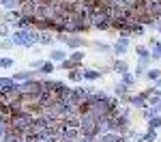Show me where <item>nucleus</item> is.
Segmentation results:
<instances>
[{
  "label": "nucleus",
  "instance_id": "6ab92c4d",
  "mask_svg": "<svg viewBox=\"0 0 161 142\" xmlns=\"http://www.w3.org/2000/svg\"><path fill=\"white\" fill-rule=\"evenodd\" d=\"M41 73H52L54 71V65H52V60H45V63L41 65V69H39Z\"/></svg>",
  "mask_w": 161,
  "mask_h": 142
},
{
  "label": "nucleus",
  "instance_id": "423d86ee",
  "mask_svg": "<svg viewBox=\"0 0 161 142\" xmlns=\"http://www.w3.org/2000/svg\"><path fill=\"white\" fill-rule=\"evenodd\" d=\"M58 39H62L69 48H80V45H84V39H80V37H58Z\"/></svg>",
  "mask_w": 161,
  "mask_h": 142
},
{
  "label": "nucleus",
  "instance_id": "dca6fc26",
  "mask_svg": "<svg viewBox=\"0 0 161 142\" xmlns=\"http://www.w3.org/2000/svg\"><path fill=\"white\" fill-rule=\"evenodd\" d=\"M161 127V116H153V118H148V129H159Z\"/></svg>",
  "mask_w": 161,
  "mask_h": 142
},
{
  "label": "nucleus",
  "instance_id": "b1692460",
  "mask_svg": "<svg viewBox=\"0 0 161 142\" xmlns=\"http://www.w3.org/2000/svg\"><path fill=\"white\" fill-rule=\"evenodd\" d=\"M60 67H62V69H69V71H71V69H75V67H77V65H75L73 60H67V58H64V60L60 63Z\"/></svg>",
  "mask_w": 161,
  "mask_h": 142
},
{
  "label": "nucleus",
  "instance_id": "c85d7f7f",
  "mask_svg": "<svg viewBox=\"0 0 161 142\" xmlns=\"http://www.w3.org/2000/svg\"><path fill=\"white\" fill-rule=\"evenodd\" d=\"M11 45H13L11 39H4V41H2V48H4V50H7V48H11Z\"/></svg>",
  "mask_w": 161,
  "mask_h": 142
},
{
  "label": "nucleus",
  "instance_id": "20e7f679",
  "mask_svg": "<svg viewBox=\"0 0 161 142\" xmlns=\"http://www.w3.org/2000/svg\"><path fill=\"white\" fill-rule=\"evenodd\" d=\"M125 101H129L131 105H137V108H146V95L140 93V95H129Z\"/></svg>",
  "mask_w": 161,
  "mask_h": 142
},
{
  "label": "nucleus",
  "instance_id": "ddd939ff",
  "mask_svg": "<svg viewBox=\"0 0 161 142\" xmlns=\"http://www.w3.org/2000/svg\"><path fill=\"white\" fill-rule=\"evenodd\" d=\"M112 69H114L116 73H120V76H123V73H127V63H125V60H116V63L112 65Z\"/></svg>",
  "mask_w": 161,
  "mask_h": 142
},
{
  "label": "nucleus",
  "instance_id": "bb28decb",
  "mask_svg": "<svg viewBox=\"0 0 161 142\" xmlns=\"http://www.w3.org/2000/svg\"><path fill=\"white\" fill-rule=\"evenodd\" d=\"M95 48H97L99 52H110V45H105V43H101V41H97V43H95Z\"/></svg>",
  "mask_w": 161,
  "mask_h": 142
},
{
  "label": "nucleus",
  "instance_id": "2eb2a0df",
  "mask_svg": "<svg viewBox=\"0 0 161 142\" xmlns=\"http://www.w3.org/2000/svg\"><path fill=\"white\" fill-rule=\"evenodd\" d=\"M64 56H67V54H64L62 50H54V52L50 54V60H56V63H62V60H64Z\"/></svg>",
  "mask_w": 161,
  "mask_h": 142
},
{
  "label": "nucleus",
  "instance_id": "4468645a",
  "mask_svg": "<svg viewBox=\"0 0 161 142\" xmlns=\"http://www.w3.org/2000/svg\"><path fill=\"white\" fill-rule=\"evenodd\" d=\"M150 56H153L155 60L161 58V41H155V39H153V54H150Z\"/></svg>",
  "mask_w": 161,
  "mask_h": 142
},
{
  "label": "nucleus",
  "instance_id": "1a4fd4ad",
  "mask_svg": "<svg viewBox=\"0 0 161 142\" xmlns=\"http://www.w3.org/2000/svg\"><path fill=\"white\" fill-rule=\"evenodd\" d=\"M101 76H103V73L97 71V69H84V71H82V77H84V80H99Z\"/></svg>",
  "mask_w": 161,
  "mask_h": 142
},
{
  "label": "nucleus",
  "instance_id": "4be33fe9",
  "mask_svg": "<svg viewBox=\"0 0 161 142\" xmlns=\"http://www.w3.org/2000/svg\"><path fill=\"white\" fill-rule=\"evenodd\" d=\"M82 58H84V52H73V54H71V56H69V60H73L75 65L80 63V60H82Z\"/></svg>",
  "mask_w": 161,
  "mask_h": 142
},
{
  "label": "nucleus",
  "instance_id": "9d476101",
  "mask_svg": "<svg viewBox=\"0 0 161 142\" xmlns=\"http://www.w3.org/2000/svg\"><path fill=\"white\" fill-rule=\"evenodd\" d=\"M39 43H43V45H52V43H54V37H52V30H45V32H39Z\"/></svg>",
  "mask_w": 161,
  "mask_h": 142
},
{
  "label": "nucleus",
  "instance_id": "412c9836",
  "mask_svg": "<svg viewBox=\"0 0 161 142\" xmlns=\"http://www.w3.org/2000/svg\"><path fill=\"white\" fill-rule=\"evenodd\" d=\"M159 76H161L159 69H150V71H146V77H148V80H153V82H155V80H159Z\"/></svg>",
  "mask_w": 161,
  "mask_h": 142
},
{
  "label": "nucleus",
  "instance_id": "7ed1b4c3",
  "mask_svg": "<svg viewBox=\"0 0 161 142\" xmlns=\"http://www.w3.org/2000/svg\"><path fill=\"white\" fill-rule=\"evenodd\" d=\"M90 26H95V28H99V30H108V28H112V20L108 17V13L101 9V11L90 15Z\"/></svg>",
  "mask_w": 161,
  "mask_h": 142
},
{
  "label": "nucleus",
  "instance_id": "7c9ffc66",
  "mask_svg": "<svg viewBox=\"0 0 161 142\" xmlns=\"http://www.w3.org/2000/svg\"><path fill=\"white\" fill-rule=\"evenodd\" d=\"M159 110H161V99H159Z\"/></svg>",
  "mask_w": 161,
  "mask_h": 142
},
{
  "label": "nucleus",
  "instance_id": "0eeeda50",
  "mask_svg": "<svg viewBox=\"0 0 161 142\" xmlns=\"http://www.w3.org/2000/svg\"><path fill=\"white\" fill-rule=\"evenodd\" d=\"M22 138H24L22 133H17L15 129H11V127H9V131L4 133V138H2V140H4V142H19Z\"/></svg>",
  "mask_w": 161,
  "mask_h": 142
},
{
  "label": "nucleus",
  "instance_id": "f257e3e1",
  "mask_svg": "<svg viewBox=\"0 0 161 142\" xmlns=\"http://www.w3.org/2000/svg\"><path fill=\"white\" fill-rule=\"evenodd\" d=\"M32 118H35V114L32 112H15V114L11 116V121H9V127L15 129L17 133H22V136H26L28 133V129H30V125H32Z\"/></svg>",
  "mask_w": 161,
  "mask_h": 142
},
{
  "label": "nucleus",
  "instance_id": "f03ea898",
  "mask_svg": "<svg viewBox=\"0 0 161 142\" xmlns=\"http://www.w3.org/2000/svg\"><path fill=\"white\" fill-rule=\"evenodd\" d=\"M95 125H97V118L92 114H88V112L80 114V133L82 136H95Z\"/></svg>",
  "mask_w": 161,
  "mask_h": 142
},
{
  "label": "nucleus",
  "instance_id": "a878e982",
  "mask_svg": "<svg viewBox=\"0 0 161 142\" xmlns=\"http://www.w3.org/2000/svg\"><path fill=\"white\" fill-rule=\"evenodd\" d=\"M123 84L125 86H131L133 84V76L131 73H123Z\"/></svg>",
  "mask_w": 161,
  "mask_h": 142
},
{
  "label": "nucleus",
  "instance_id": "c756f323",
  "mask_svg": "<svg viewBox=\"0 0 161 142\" xmlns=\"http://www.w3.org/2000/svg\"><path fill=\"white\" fill-rule=\"evenodd\" d=\"M41 65H43V60H32V67L35 69H41Z\"/></svg>",
  "mask_w": 161,
  "mask_h": 142
},
{
  "label": "nucleus",
  "instance_id": "cd10ccee",
  "mask_svg": "<svg viewBox=\"0 0 161 142\" xmlns=\"http://www.w3.org/2000/svg\"><path fill=\"white\" fill-rule=\"evenodd\" d=\"M0 37H9V28H7V24L0 26Z\"/></svg>",
  "mask_w": 161,
  "mask_h": 142
},
{
  "label": "nucleus",
  "instance_id": "39448f33",
  "mask_svg": "<svg viewBox=\"0 0 161 142\" xmlns=\"http://www.w3.org/2000/svg\"><path fill=\"white\" fill-rule=\"evenodd\" d=\"M127 48H129V39L127 37H120L116 43H114V52H116V54H125Z\"/></svg>",
  "mask_w": 161,
  "mask_h": 142
},
{
  "label": "nucleus",
  "instance_id": "6e6552de",
  "mask_svg": "<svg viewBox=\"0 0 161 142\" xmlns=\"http://www.w3.org/2000/svg\"><path fill=\"white\" fill-rule=\"evenodd\" d=\"M114 93H116V97L127 99V97H129V86H125L123 82H120V84H116V86H114Z\"/></svg>",
  "mask_w": 161,
  "mask_h": 142
},
{
  "label": "nucleus",
  "instance_id": "9b49d317",
  "mask_svg": "<svg viewBox=\"0 0 161 142\" xmlns=\"http://www.w3.org/2000/svg\"><path fill=\"white\" fill-rule=\"evenodd\" d=\"M32 76H35V71H19L13 76V82H26V80H32Z\"/></svg>",
  "mask_w": 161,
  "mask_h": 142
},
{
  "label": "nucleus",
  "instance_id": "393cba45",
  "mask_svg": "<svg viewBox=\"0 0 161 142\" xmlns=\"http://www.w3.org/2000/svg\"><path fill=\"white\" fill-rule=\"evenodd\" d=\"M0 67H2V69H11L13 60H11V58H0Z\"/></svg>",
  "mask_w": 161,
  "mask_h": 142
},
{
  "label": "nucleus",
  "instance_id": "a211bd4d",
  "mask_svg": "<svg viewBox=\"0 0 161 142\" xmlns=\"http://www.w3.org/2000/svg\"><path fill=\"white\" fill-rule=\"evenodd\" d=\"M157 140V129H148L144 133V142H155Z\"/></svg>",
  "mask_w": 161,
  "mask_h": 142
},
{
  "label": "nucleus",
  "instance_id": "f3484780",
  "mask_svg": "<svg viewBox=\"0 0 161 142\" xmlns=\"http://www.w3.org/2000/svg\"><path fill=\"white\" fill-rule=\"evenodd\" d=\"M13 77H0V90H7L9 86H13Z\"/></svg>",
  "mask_w": 161,
  "mask_h": 142
},
{
  "label": "nucleus",
  "instance_id": "5701e85b",
  "mask_svg": "<svg viewBox=\"0 0 161 142\" xmlns=\"http://www.w3.org/2000/svg\"><path fill=\"white\" fill-rule=\"evenodd\" d=\"M69 80H71V82H80V80H84V77H82V71L77 69V71H73V73H69Z\"/></svg>",
  "mask_w": 161,
  "mask_h": 142
},
{
  "label": "nucleus",
  "instance_id": "aec40b11",
  "mask_svg": "<svg viewBox=\"0 0 161 142\" xmlns=\"http://www.w3.org/2000/svg\"><path fill=\"white\" fill-rule=\"evenodd\" d=\"M136 54H137V58H150V54L146 48H142V45H137L136 48Z\"/></svg>",
  "mask_w": 161,
  "mask_h": 142
},
{
  "label": "nucleus",
  "instance_id": "f8f14e48",
  "mask_svg": "<svg viewBox=\"0 0 161 142\" xmlns=\"http://www.w3.org/2000/svg\"><path fill=\"white\" fill-rule=\"evenodd\" d=\"M19 0H0V7H4V9H9V11H15V9H19Z\"/></svg>",
  "mask_w": 161,
  "mask_h": 142
}]
</instances>
